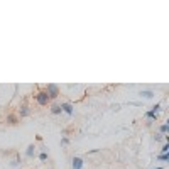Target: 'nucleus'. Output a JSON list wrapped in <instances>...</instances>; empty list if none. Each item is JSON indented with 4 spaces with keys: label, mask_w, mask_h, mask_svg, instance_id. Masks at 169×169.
<instances>
[{
    "label": "nucleus",
    "mask_w": 169,
    "mask_h": 169,
    "mask_svg": "<svg viewBox=\"0 0 169 169\" xmlns=\"http://www.w3.org/2000/svg\"><path fill=\"white\" fill-rule=\"evenodd\" d=\"M140 96H144V98H152V96H154V92H150V90L140 92Z\"/></svg>",
    "instance_id": "nucleus-7"
},
{
    "label": "nucleus",
    "mask_w": 169,
    "mask_h": 169,
    "mask_svg": "<svg viewBox=\"0 0 169 169\" xmlns=\"http://www.w3.org/2000/svg\"><path fill=\"white\" fill-rule=\"evenodd\" d=\"M157 159H159V161H162V162H166V161H169V154H159V156H157Z\"/></svg>",
    "instance_id": "nucleus-11"
},
{
    "label": "nucleus",
    "mask_w": 169,
    "mask_h": 169,
    "mask_svg": "<svg viewBox=\"0 0 169 169\" xmlns=\"http://www.w3.org/2000/svg\"><path fill=\"white\" fill-rule=\"evenodd\" d=\"M34 149H36V146H34V144H29V146H27V150H25V156H27V157H32V156H34Z\"/></svg>",
    "instance_id": "nucleus-5"
},
{
    "label": "nucleus",
    "mask_w": 169,
    "mask_h": 169,
    "mask_svg": "<svg viewBox=\"0 0 169 169\" xmlns=\"http://www.w3.org/2000/svg\"><path fill=\"white\" fill-rule=\"evenodd\" d=\"M146 117H147V118H152V120H156V118H157V113L152 112V110H149V112H146Z\"/></svg>",
    "instance_id": "nucleus-9"
},
{
    "label": "nucleus",
    "mask_w": 169,
    "mask_h": 169,
    "mask_svg": "<svg viewBox=\"0 0 169 169\" xmlns=\"http://www.w3.org/2000/svg\"><path fill=\"white\" fill-rule=\"evenodd\" d=\"M7 122H9V124H17V117H15V115H9V117H7Z\"/></svg>",
    "instance_id": "nucleus-12"
},
{
    "label": "nucleus",
    "mask_w": 169,
    "mask_h": 169,
    "mask_svg": "<svg viewBox=\"0 0 169 169\" xmlns=\"http://www.w3.org/2000/svg\"><path fill=\"white\" fill-rule=\"evenodd\" d=\"M152 169H162V168H152Z\"/></svg>",
    "instance_id": "nucleus-18"
},
{
    "label": "nucleus",
    "mask_w": 169,
    "mask_h": 169,
    "mask_svg": "<svg viewBox=\"0 0 169 169\" xmlns=\"http://www.w3.org/2000/svg\"><path fill=\"white\" fill-rule=\"evenodd\" d=\"M159 108H161V105H159V103H156V107H152V112H159Z\"/></svg>",
    "instance_id": "nucleus-16"
},
{
    "label": "nucleus",
    "mask_w": 169,
    "mask_h": 169,
    "mask_svg": "<svg viewBox=\"0 0 169 169\" xmlns=\"http://www.w3.org/2000/svg\"><path fill=\"white\" fill-rule=\"evenodd\" d=\"M63 110H61V105H53L51 107V113L53 115H57V113H61Z\"/></svg>",
    "instance_id": "nucleus-6"
},
{
    "label": "nucleus",
    "mask_w": 169,
    "mask_h": 169,
    "mask_svg": "<svg viewBox=\"0 0 169 169\" xmlns=\"http://www.w3.org/2000/svg\"><path fill=\"white\" fill-rule=\"evenodd\" d=\"M34 98H36V102H37L39 105H47L49 102H51V98H49V95H47V92L46 90H41V92H37V93L34 95Z\"/></svg>",
    "instance_id": "nucleus-1"
},
{
    "label": "nucleus",
    "mask_w": 169,
    "mask_h": 169,
    "mask_svg": "<svg viewBox=\"0 0 169 169\" xmlns=\"http://www.w3.org/2000/svg\"><path fill=\"white\" fill-rule=\"evenodd\" d=\"M68 144H69L68 137H63V139H61V146H68Z\"/></svg>",
    "instance_id": "nucleus-15"
},
{
    "label": "nucleus",
    "mask_w": 169,
    "mask_h": 169,
    "mask_svg": "<svg viewBox=\"0 0 169 169\" xmlns=\"http://www.w3.org/2000/svg\"><path fill=\"white\" fill-rule=\"evenodd\" d=\"M39 159L41 161H47V152H41L39 154Z\"/></svg>",
    "instance_id": "nucleus-14"
},
{
    "label": "nucleus",
    "mask_w": 169,
    "mask_h": 169,
    "mask_svg": "<svg viewBox=\"0 0 169 169\" xmlns=\"http://www.w3.org/2000/svg\"><path fill=\"white\" fill-rule=\"evenodd\" d=\"M29 115V108H27V105H22V108H20V117H27Z\"/></svg>",
    "instance_id": "nucleus-8"
},
{
    "label": "nucleus",
    "mask_w": 169,
    "mask_h": 169,
    "mask_svg": "<svg viewBox=\"0 0 169 169\" xmlns=\"http://www.w3.org/2000/svg\"><path fill=\"white\" fill-rule=\"evenodd\" d=\"M168 130H169V125H168V124H164V125H161V127H159L161 135H162V134H168Z\"/></svg>",
    "instance_id": "nucleus-10"
},
{
    "label": "nucleus",
    "mask_w": 169,
    "mask_h": 169,
    "mask_svg": "<svg viewBox=\"0 0 169 169\" xmlns=\"http://www.w3.org/2000/svg\"><path fill=\"white\" fill-rule=\"evenodd\" d=\"M61 110L64 113H68V115H73V112H75V107L71 105V103H63L61 105Z\"/></svg>",
    "instance_id": "nucleus-4"
},
{
    "label": "nucleus",
    "mask_w": 169,
    "mask_h": 169,
    "mask_svg": "<svg viewBox=\"0 0 169 169\" xmlns=\"http://www.w3.org/2000/svg\"><path fill=\"white\" fill-rule=\"evenodd\" d=\"M154 139H156V142H159V140H162V135H161V134H159V135H156V137H154Z\"/></svg>",
    "instance_id": "nucleus-17"
},
{
    "label": "nucleus",
    "mask_w": 169,
    "mask_h": 169,
    "mask_svg": "<svg viewBox=\"0 0 169 169\" xmlns=\"http://www.w3.org/2000/svg\"><path fill=\"white\" fill-rule=\"evenodd\" d=\"M83 159L81 157H73V161H71V168L73 169H83Z\"/></svg>",
    "instance_id": "nucleus-3"
},
{
    "label": "nucleus",
    "mask_w": 169,
    "mask_h": 169,
    "mask_svg": "<svg viewBox=\"0 0 169 169\" xmlns=\"http://www.w3.org/2000/svg\"><path fill=\"white\" fill-rule=\"evenodd\" d=\"M46 92H47V95H49V98L53 100V98H57L59 88H57V85H54V83H49V85L46 86Z\"/></svg>",
    "instance_id": "nucleus-2"
},
{
    "label": "nucleus",
    "mask_w": 169,
    "mask_h": 169,
    "mask_svg": "<svg viewBox=\"0 0 169 169\" xmlns=\"http://www.w3.org/2000/svg\"><path fill=\"white\" fill-rule=\"evenodd\" d=\"M168 150H169V144L166 142V144L162 146V149H161V154H168Z\"/></svg>",
    "instance_id": "nucleus-13"
}]
</instances>
